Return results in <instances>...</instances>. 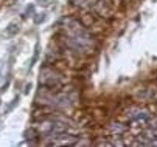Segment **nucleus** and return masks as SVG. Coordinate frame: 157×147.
Returning <instances> with one entry per match:
<instances>
[{
  "instance_id": "obj_1",
  "label": "nucleus",
  "mask_w": 157,
  "mask_h": 147,
  "mask_svg": "<svg viewBox=\"0 0 157 147\" xmlns=\"http://www.w3.org/2000/svg\"><path fill=\"white\" fill-rule=\"evenodd\" d=\"M110 130L114 132V133H123V132H126V127H124V125H121V124H112L110 125Z\"/></svg>"
}]
</instances>
